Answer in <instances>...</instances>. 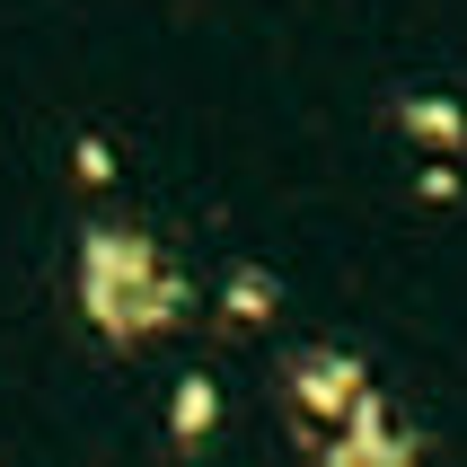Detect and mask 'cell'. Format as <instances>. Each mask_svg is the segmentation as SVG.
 Returning a JSON list of instances; mask_svg holds the SVG:
<instances>
[{
    "label": "cell",
    "mask_w": 467,
    "mask_h": 467,
    "mask_svg": "<svg viewBox=\"0 0 467 467\" xmlns=\"http://www.w3.org/2000/svg\"><path fill=\"white\" fill-rule=\"evenodd\" d=\"M71 300H79V317H88V336L132 353V344L168 336V327L194 309V283H185V265L168 256L150 230L88 221V230H79V256H71Z\"/></svg>",
    "instance_id": "1"
},
{
    "label": "cell",
    "mask_w": 467,
    "mask_h": 467,
    "mask_svg": "<svg viewBox=\"0 0 467 467\" xmlns=\"http://www.w3.org/2000/svg\"><path fill=\"white\" fill-rule=\"evenodd\" d=\"M370 389H379L370 362H362V353H344V344H300V353L283 362V415L300 423V441H309V450L327 441Z\"/></svg>",
    "instance_id": "2"
},
{
    "label": "cell",
    "mask_w": 467,
    "mask_h": 467,
    "mask_svg": "<svg viewBox=\"0 0 467 467\" xmlns=\"http://www.w3.org/2000/svg\"><path fill=\"white\" fill-rule=\"evenodd\" d=\"M317 459H327V467H406V459H423V432L397 415L379 389H370L362 406H353V415L317 441Z\"/></svg>",
    "instance_id": "3"
},
{
    "label": "cell",
    "mask_w": 467,
    "mask_h": 467,
    "mask_svg": "<svg viewBox=\"0 0 467 467\" xmlns=\"http://www.w3.org/2000/svg\"><path fill=\"white\" fill-rule=\"evenodd\" d=\"M389 124L415 141V150H432V159H459L467 150V106L450 98V88H406V98L389 106Z\"/></svg>",
    "instance_id": "4"
},
{
    "label": "cell",
    "mask_w": 467,
    "mask_h": 467,
    "mask_svg": "<svg viewBox=\"0 0 467 467\" xmlns=\"http://www.w3.org/2000/svg\"><path fill=\"white\" fill-rule=\"evenodd\" d=\"M212 432H221V379L212 370H177V389H168V441L203 450Z\"/></svg>",
    "instance_id": "5"
},
{
    "label": "cell",
    "mask_w": 467,
    "mask_h": 467,
    "mask_svg": "<svg viewBox=\"0 0 467 467\" xmlns=\"http://www.w3.org/2000/svg\"><path fill=\"white\" fill-rule=\"evenodd\" d=\"M274 309H283V291H274L265 265H230V274H221V317H230V327H265Z\"/></svg>",
    "instance_id": "6"
},
{
    "label": "cell",
    "mask_w": 467,
    "mask_h": 467,
    "mask_svg": "<svg viewBox=\"0 0 467 467\" xmlns=\"http://www.w3.org/2000/svg\"><path fill=\"white\" fill-rule=\"evenodd\" d=\"M415 185H423V203H450V194H459V168H450V159H432Z\"/></svg>",
    "instance_id": "7"
},
{
    "label": "cell",
    "mask_w": 467,
    "mask_h": 467,
    "mask_svg": "<svg viewBox=\"0 0 467 467\" xmlns=\"http://www.w3.org/2000/svg\"><path fill=\"white\" fill-rule=\"evenodd\" d=\"M79 177L106 185V177H115V150H106V141H79Z\"/></svg>",
    "instance_id": "8"
}]
</instances>
